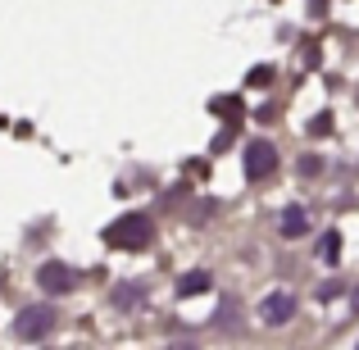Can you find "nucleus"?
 <instances>
[{"label":"nucleus","instance_id":"1","mask_svg":"<svg viewBox=\"0 0 359 350\" xmlns=\"http://www.w3.org/2000/svg\"><path fill=\"white\" fill-rule=\"evenodd\" d=\"M150 232H155V228H150L146 214H123L118 223H109V228H105V241L118 245V250H141V245L150 241Z\"/></svg>","mask_w":359,"mask_h":350},{"label":"nucleus","instance_id":"2","mask_svg":"<svg viewBox=\"0 0 359 350\" xmlns=\"http://www.w3.org/2000/svg\"><path fill=\"white\" fill-rule=\"evenodd\" d=\"M55 328H60L55 305H27L23 314L14 318V337H18V342H41V337H50Z\"/></svg>","mask_w":359,"mask_h":350},{"label":"nucleus","instance_id":"3","mask_svg":"<svg viewBox=\"0 0 359 350\" xmlns=\"http://www.w3.org/2000/svg\"><path fill=\"white\" fill-rule=\"evenodd\" d=\"M278 173V146L273 141H250L245 146V177L250 182H264V177Z\"/></svg>","mask_w":359,"mask_h":350},{"label":"nucleus","instance_id":"4","mask_svg":"<svg viewBox=\"0 0 359 350\" xmlns=\"http://www.w3.org/2000/svg\"><path fill=\"white\" fill-rule=\"evenodd\" d=\"M36 287L50 291V296H69V291L78 287V273H73L64 260H46L41 269H36Z\"/></svg>","mask_w":359,"mask_h":350},{"label":"nucleus","instance_id":"5","mask_svg":"<svg viewBox=\"0 0 359 350\" xmlns=\"http://www.w3.org/2000/svg\"><path fill=\"white\" fill-rule=\"evenodd\" d=\"M291 314H296V296H291V291H269V296L259 300V318L269 328L291 323Z\"/></svg>","mask_w":359,"mask_h":350},{"label":"nucleus","instance_id":"6","mask_svg":"<svg viewBox=\"0 0 359 350\" xmlns=\"http://www.w3.org/2000/svg\"><path fill=\"white\" fill-rule=\"evenodd\" d=\"M205 291H214V278L205 269H191L177 278V296H205Z\"/></svg>","mask_w":359,"mask_h":350},{"label":"nucleus","instance_id":"7","mask_svg":"<svg viewBox=\"0 0 359 350\" xmlns=\"http://www.w3.org/2000/svg\"><path fill=\"white\" fill-rule=\"evenodd\" d=\"M278 228H282V236H305V228H309V223H305V210H300V205H287Z\"/></svg>","mask_w":359,"mask_h":350},{"label":"nucleus","instance_id":"8","mask_svg":"<svg viewBox=\"0 0 359 350\" xmlns=\"http://www.w3.org/2000/svg\"><path fill=\"white\" fill-rule=\"evenodd\" d=\"M114 305H118V309H137V305H146V291L128 282V287H118V291H114Z\"/></svg>","mask_w":359,"mask_h":350},{"label":"nucleus","instance_id":"9","mask_svg":"<svg viewBox=\"0 0 359 350\" xmlns=\"http://www.w3.org/2000/svg\"><path fill=\"white\" fill-rule=\"evenodd\" d=\"M318 260H327V264L341 260V232H323V241H318Z\"/></svg>","mask_w":359,"mask_h":350},{"label":"nucleus","instance_id":"10","mask_svg":"<svg viewBox=\"0 0 359 350\" xmlns=\"http://www.w3.org/2000/svg\"><path fill=\"white\" fill-rule=\"evenodd\" d=\"M314 296H318V300H337V296H341V282H323Z\"/></svg>","mask_w":359,"mask_h":350},{"label":"nucleus","instance_id":"11","mask_svg":"<svg viewBox=\"0 0 359 350\" xmlns=\"http://www.w3.org/2000/svg\"><path fill=\"white\" fill-rule=\"evenodd\" d=\"M318 168H323V164H318V159H314V155H309V159H300V173H305V177H314V173H318Z\"/></svg>","mask_w":359,"mask_h":350},{"label":"nucleus","instance_id":"12","mask_svg":"<svg viewBox=\"0 0 359 350\" xmlns=\"http://www.w3.org/2000/svg\"><path fill=\"white\" fill-rule=\"evenodd\" d=\"M355 305H359V296H355Z\"/></svg>","mask_w":359,"mask_h":350}]
</instances>
